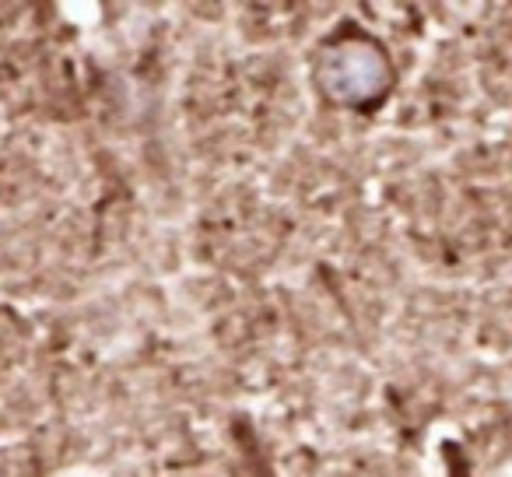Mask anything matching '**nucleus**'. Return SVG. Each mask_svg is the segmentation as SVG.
I'll return each instance as SVG.
<instances>
[{
    "mask_svg": "<svg viewBox=\"0 0 512 477\" xmlns=\"http://www.w3.org/2000/svg\"><path fill=\"white\" fill-rule=\"evenodd\" d=\"M316 85L330 102L369 106L390 92V57L376 39H344V43L323 50L320 64H316Z\"/></svg>",
    "mask_w": 512,
    "mask_h": 477,
    "instance_id": "obj_1",
    "label": "nucleus"
}]
</instances>
